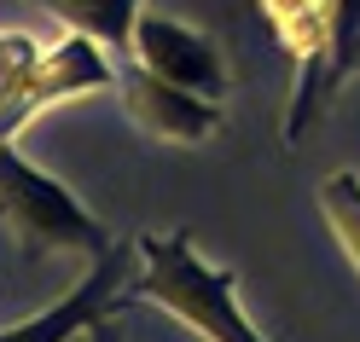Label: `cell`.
<instances>
[{"mask_svg": "<svg viewBox=\"0 0 360 342\" xmlns=\"http://www.w3.org/2000/svg\"><path fill=\"white\" fill-rule=\"evenodd\" d=\"M117 93H122V110L134 117V128L151 133V140H169V145H204L227 122L204 93L146 70V64L140 70H117Z\"/></svg>", "mask_w": 360, "mask_h": 342, "instance_id": "cell-6", "label": "cell"}, {"mask_svg": "<svg viewBox=\"0 0 360 342\" xmlns=\"http://www.w3.org/2000/svg\"><path fill=\"white\" fill-rule=\"evenodd\" d=\"M76 342H94V331H82V336H76Z\"/></svg>", "mask_w": 360, "mask_h": 342, "instance_id": "cell-12", "label": "cell"}, {"mask_svg": "<svg viewBox=\"0 0 360 342\" xmlns=\"http://www.w3.org/2000/svg\"><path fill=\"white\" fill-rule=\"evenodd\" d=\"M134 58H140L146 70L192 87V93H204V99H215L221 87H227L215 41L186 29V24H174V18H157V12H146L140 24H134Z\"/></svg>", "mask_w": 360, "mask_h": 342, "instance_id": "cell-7", "label": "cell"}, {"mask_svg": "<svg viewBox=\"0 0 360 342\" xmlns=\"http://www.w3.org/2000/svg\"><path fill=\"white\" fill-rule=\"evenodd\" d=\"M0 226L12 232V244L24 256H105L110 232L76 203V192H64L53 174H41L24 163L18 140H0Z\"/></svg>", "mask_w": 360, "mask_h": 342, "instance_id": "cell-2", "label": "cell"}, {"mask_svg": "<svg viewBox=\"0 0 360 342\" xmlns=\"http://www.w3.org/2000/svg\"><path fill=\"white\" fill-rule=\"evenodd\" d=\"M94 342H122V336H117V325L105 319V325H94Z\"/></svg>", "mask_w": 360, "mask_h": 342, "instance_id": "cell-11", "label": "cell"}, {"mask_svg": "<svg viewBox=\"0 0 360 342\" xmlns=\"http://www.w3.org/2000/svg\"><path fill=\"white\" fill-rule=\"evenodd\" d=\"M117 87V70L105 64L94 35H76L64 47H35L30 35H0V140H18L41 105L53 99H76V93H99Z\"/></svg>", "mask_w": 360, "mask_h": 342, "instance_id": "cell-3", "label": "cell"}, {"mask_svg": "<svg viewBox=\"0 0 360 342\" xmlns=\"http://www.w3.org/2000/svg\"><path fill=\"white\" fill-rule=\"evenodd\" d=\"M41 12H53L58 24L76 35H94L99 47L134 53V24H140V0H35Z\"/></svg>", "mask_w": 360, "mask_h": 342, "instance_id": "cell-8", "label": "cell"}, {"mask_svg": "<svg viewBox=\"0 0 360 342\" xmlns=\"http://www.w3.org/2000/svg\"><path fill=\"white\" fill-rule=\"evenodd\" d=\"M262 18L274 24V41L297 64V93L285 110V140L297 145L320 122L331 93V53H337V0H262Z\"/></svg>", "mask_w": 360, "mask_h": 342, "instance_id": "cell-4", "label": "cell"}, {"mask_svg": "<svg viewBox=\"0 0 360 342\" xmlns=\"http://www.w3.org/2000/svg\"><path fill=\"white\" fill-rule=\"evenodd\" d=\"M360 70V0H337V53H331V93Z\"/></svg>", "mask_w": 360, "mask_h": 342, "instance_id": "cell-10", "label": "cell"}, {"mask_svg": "<svg viewBox=\"0 0 360 342\" xmlns=\"http://www.w3.org/2000/svg\"><path fill=\"white\" fill-rule=\"evenodd\" d=\"M134 272H140V238L110 244L105 256H94V272H87L64 302H53L47 313L24 319V325H12V331H0V342H76L82 331H94L105 319H117L128 302H140V296H134Z\"/></svg>", "mask_w": 360, "mask_h": 342, "instance_id": "cell-5", "label": "cell"}, {"mask_svg": "<svg viewBox=\"0 0 360 342\" xmlns=\"http://www.w3.org/2000/svg\"><path fill=\"white\" fill-rule=\"evenodd\" d=\"M320 215L331 226L337 249H343V256L354 261V272H360V174L337 169V174L320 180Z\"/></svg>", "mask_w": 360, "mask_h": 342, "instance_id": "cell-9", "label": "cell"}, {"mask_svg": "<svg viewBox=\"0 0 360 342\" xmlns=\"http://www.w3.org/2000/svg\"><path fill=\"white\" fill-rule=\"evenodd\" d=\"M134 296L151 308L174 313L210 342H267L238 308V272L198 261L192 232L169 238H140V272H134Z\"/></svg>", "mask_w": 360, "mask_h": 342, "instance_id": "cell-1", "label": "cell"}]
</instances>
